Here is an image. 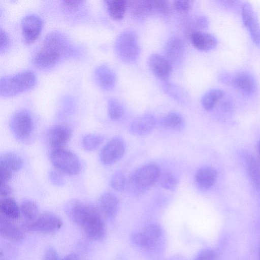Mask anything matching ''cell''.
<instances>
[{
	"label": "cell",
	"mask_w": 260,
	"mask_h": 260,
	"mask_svg": "<svg viewBox=\"0 0 260 260\" xmlns=\"http://www.w3.org/2000/svg\"><path fill=\"white\" fill-rule=\"evenodd\" d=\"M148 64L152 74L161 80H167L171 74L172 63L164 55L152 54L149 57Z\"/></svg>",
	"instance_id": "13"
},
{
	"label": "cell",
	"mask_w": 260,
	"mask_h": 260,
	"mask_svg": "<svg viewBox=\"0 0 260 260\" xmlns=\"http://www.w3.org/2000/svg\"><path fill=\"white\" fill-rule=\"evenodd\" d=\"M96 210V207L76 199H73L68 201L64 206V211L67 216L73 222L80 226Z\"/></svg>",
	"instance_id": "8"
},
{
	"label": "cell",
	"mask_w": 260,
	"mask_h": 260,
	"mask_svg": "<svg viewBox=\"0 0 260 260\" xmlns=\"http://www.w3.org/2000/svg\"><path fill=\"white\" fill-rule=\"evenodd\" d=\"M156 125V119L150 113L145 114L134 120L130 125V131L134 135L143 136L148 135Z\"/></svg>",
	"instance_id": "17"
},
{
	"label": "cell",
	"mask_w": 260,
	"mask_h": 260,
	"mask_svg": "<svg viewBox=\"0 0 260 260\" xmlns=\"http://www.w3.org/2000/svg\"><path fill=\"white\" fill-rule=\"evenodd\" d=\"M151 14L167 15L170 12V6L166 1H149Z\"/></svg>",
	"instance_id": "37"
},
{
	"label": "cell",
	"mask_w": 260,
	"mask_h": 260,
	"mask_svg": "<svg viewBox=\"0 0 260 260\" xmlns=\"http://www.w3.org/2000/svg\"><path fill=\"white\" fill-rule=\"evenodd\" d=\"M258 151L259 160H260V140L259 141L258 143Z\"/></svg>",
	"instance_id": "48"
},
{
	"label": "cell",
	"mask_w": 260,
	"mask_h": 260,
	"mask_svg": "<svg viewBox=\"0 0 260 260\" xmlns=\"http://www.w3.org/2000/svg\"><path fill=\"white\" fill-rule=\"evenodd\" d=\"M72 131L64 125H56L50 128L46 135L48 144L54 149L62 148L71 139Z\"/></svg>",
	"instance_id": "14"
},
{
	"label": "cell",
	"mask_w": 260,
	"mask_h": 260,
	"mask_svg": "<svg viewBox=\"0 0 260 260\" xmlns=\"http://www.w3.org/2000/svg\"><path fill=\"white\" fill-rule=\"evenodd\" d=\"M232 83L241 91L247 94L253 93L255 89L254 80L246 73L237 74L233 78Z\"/></svg>",
	"instance_id": "24"
},
{
	"label": "cell",
	"mask_w": 260,
	"mask_h": 260,
	"mask_svg": "<svg viewBox=\"0 0 260 260\" xmlns=\"http://www.w3.org/2000/svg\"><path fill=\"white\" fill-rule=\"evenodd\" d=\"M125 149L124 141L120 138H114L101 149L99 154L100 160L104 165H112L122 157Z\"/></svg>",
	"instance_id": "10"
},
{
	"label": "cell",
	"mask_w": 260,
	"mask_h": 260,
	"mask_svg": "<svg viewBox=\"0 0 260 260\" xmlns=\"http://www.w3.org/2000/svg\"><path fill=\"white\" fill-rule=\"evenodd\" d=\"M43 27L41 18L36 14L25 16L21 21L22 33L27 44L34 42L39 37Z\"/></svg>",
	"instance_id": "12"
},
{
	"label": "cell",
	"mask_w": 260,
	"mask_h": 260,
	"mask_svg": "<svg viewBox=\"0 0 260 260\" xmlns=\"http://www.w3.org/2000/svg\"><path fill=\"white\" fill-rule=\"evenodd\" d=\"M115 52L124 62L130 63L138 58L140 47L135 34L131 31L121 33L115 43Z\"/></svg>",
	"instance_id": "4"
},
{
	"label": "cell",
	"mask_w": 260,
	"mask_h": 260,
	"mask_svg": "<svg viewBox=\"0 0 260 260\" xmlns=\"http://www.w3.org/2000/svg\"><path fill=\"white\" fill-rule=\"evenodd\" d=\"M160 173L157 164H146L131 174L127 180L126 189L136 194L144 193L158 181Z\"/></svg>",
	"instance_id": "2"
},
{
	"label": "cell",
	"mask_w": 260,
	"mask_h": 260,
	"mask_svg": "<svg viewBox=\"0 0 260 260\" xmlns=\"http://www.w3.org/2000/svg\"><path fill=\"white\" fill-rule=\"evenodd\" d=\"M49 178L52 183L56 186H61L64 183V178L60 171L54 170L50 171Z\"/></svg>",
	"instance_id": "40"
},
{
	"label": "cell",
	"mask_w": 260,
	"mask_h": 260,
	"mask_svg": "<svg viewBox=\"0 0 260 260\" xmlns=\"http://www.w3.org/2000/svg\"><path fill=\"white\" fill-rule=\"evenodd\" d=\"M217 253L211 249H205L202 250L196 257L194 260H218Z\"/></svg>",
	"instance_id": "38"
},
{
	"label": "cell",
	"mask_w": 260,
	"mask_h": 260,
	"mask_svg": "<svg viewBox=\"0 0 260 260\" xmlns=\"http://www.w3.org/2000/svg\"><path fill=\"white\" fill-rule=\"evenodd\" d=\"M50 159L58 171L68 175H77L81 170L80 159L68 150L62 148L53 150L50 153Z\"/></svg>",
	"instance_id": "5"
},
{
	"label": "cell",
	"mask_w": 260,
	"mask_h": 260,
	"mask_svg": "<svg viewBox=\"0 0 260 260\" xmlns=\"http://www.w3.org/2000/svg\"><path fill=\"white\" fill-rule=\"evenodd\" d=\"M0 233L4 237L13 241H20L23 238V232L12 220L2 215L0 218Z\"/></svg>",
	"instance_id": "22"
},
{
	"label": "cell",
	"mask_w": 260,
	"mask_h": 260,
	"mask_svg": "<svg viewBox=\"0 0 260 260\" xmlns=\"http://www.w3.org/2000/svg\"><path fill=\"white\" fill-rule=\"evenodd\" d=\"M166 92L172 98L180 102H184L187 99V93L179 86L172 84L167 83L165 85Z\"/></svg>",
	"instance_id": "36"
},
{
	"label": "cell",
	"mask_w": 260,
	"mask_h": 260,
	"mask_svg": "<svg viewBox=\"0 0 260 260\" xmlns=\"http://www.w3.org/2000/svg\"><path fill=\"white\" fill-rule=\"evenodd\" d=\"M71 47L68 38L62 33L53 31L45 37L41 48L32 59L34 66L41 70H47L70 53Z\"/></svg>",
	"instance_id": "1"
},
{
	"label": "cell",
	"mask_w": 260,
	"mask_h": 260,
	"mask_svg": "<svg viewBox=\"0 0 260 260\" xmlns=\"http://www.w3.org/2000/svg\"><path fill=\"white\" fill-rule=\"evenodd\" d=\"M184 121L181 115L177 113L171 112L161 119L160 124L165 128L179 129L183 127Z\"/></svg>",
	"instance_id": "30"
},
{
	"label": "cell",
	"mask_w": 260,
	"mask_h": 260,
	"mask_svg": "<svg viewBox=\"0 0 260 260\" xmlns=\"http://www.w3.org/2000/svg\"><path fill=\"white\" fill-rule=\"evenodd\" d=\"M80 227L86 236L92 240H103L106 234L104 218L98 210Z\"/></svg>",
	"instance_id": "11"
},
{
	"label": "cell",
	"mask_w": 260,
	"mask_h": 260,
	"mask_svg": "<svg viewBox=\"0 0 260 260\" xmlns=\"http://www.w3.org/2000/svg\"><path fill=\"white\" fill-rule=\"evenodd\" d=\"M191 2L190 1H175L174 6L178 12L181 13H186L191 8Z\"/></svg>",
	"instance_id": "39"
},
{
	"label": "cell",
	"mask_w": 260,
	"mask_h": 260,
	"mask_svg": "<svg viewBox=\"0 0 260 260\" xmlns=\"http://www.w3.org/2000/svg\"><path fill=\"white\" fill-rule=\"evenodd\" d=\"M216 178V172L209 166H204L200 168L194 176L197 185L203 190L210 188L215 183Z\"/></svg>",
	"instance_id": "20"
},
{
	"label": "cell",
	"mask_w": 260,
	"mask_h": 260,
	"mask_svg": "<svg viewBox=\"0 0 260 260\" xmlns=\"http://www.w3.org/2000/svg\"><path fill=\"white\" fill-rule=\"evenodd\" d=\"M190 41L193 46L201 51H209L217 45L216 38L211 34L201 31H195L190 36Z\"/></svg>",
	"instance_id": "21"
},
{
	"label": "cell",
	"mask_w": 260,
	"mask_h": 260,
	"mask_svg": "<svg viewBox=\"0 0 260 260\" xmlns=\"http://www.w3.org/2000/svg\"><path fill=\"white\" fill-rule=\"evenodd\" d=\"M43 260H59L56 250L52 247H48L45 251Z\"/></svg>",
	"instance_id": "43"
},
{
	"label": "cell",
	"mask_w": 260,
	"mask_h": 260,
	"mask_svg": "<svg viewBox=\"0 0 260 260\" xmlns=\"http://www.w3.org/2000/svg\"><path fill=\"white\" fill-rule=\"evenodd\" d=\"M13 173L6 168L0 166L1 184L7 183L13 176Z\"/></svg>",
	"instance_id": "42"
},
{
	"label": "cell",
	"mask_w": 260,
	"mask_h": 260,
	"mask_svg": "<svg viewBox=\"0 0 260 260\" xmlns=\"http://www.w3.org/2000/svg\"><path fill=\"white\" fill-rule=\"evenodd\" d=\"M94 79L98 85L106 90L112 89L116 82V76L113 71L104 64L99 66L95 69Z\"/></svg>",
	"instance_id": "19"
},
{
	"label": "cell",
	"mask_w": 260,
	"mask_h": 260,
	"mask_svg": "<svg viewBox=\"0 0 260 260\" xmlns=\"http://www.w3.org/2000/svg\"><path fill=\"white\" fill-rule=\"evenodd\" d=\"M127 180L121 171H118L113 174L110 179V186L115 190L122 192L127 187Z\"/></svg>",
	"instance_id": "35"
},
{
	"label": "cell",
	"mask_w": 260,
	"mask_h": 260,
	"mask_svg": "<svg viewBox=\"0 0 260 260\" xmlns=\"http://www.w3.org/2000/svg\"><path fill=\"white\" fill-rule=\"evenodd\" d=\"M108 113L109 118L113 120H118L122 117L123 108L119 101L114 98L108 100Z\"/></svg>",
	"instance_id": "34"
},
{
	"label": "cell",
	"mask_w": 260,
	"mask_h": 260,
	"mask_svg": "<svg viewBox=\"0 0 260 260\" xmlns=\"http://www.w3.org/2000/svg\"><path fill=\"white\" fill-rule=\"evenodd\" d=\"M158 181L162 188L169 190L176 189L179 182L177 178L168 172L161 173Z\"/></svg>",
	"instance_id": "33"
},
{
	"label": "cell",
	"mask_w": 260,
	"mask_h": 260,
	"mask_svg": "<svg viewBox=\"0 0 260 260\" xmlns=\"http://www.w3.org/2000/svg\"><path fill=\"white\" fill-rule=\"evenodd\" d=\"M61 260H79V258L76 254L71 253L65 256Z\"/></svg>",
	"instance_id": "47"
},
{
	"label": "cell",
	"mask_w": 260,
	"mask_h": 260,
	"mask_svg": "<svg viewBox=\"0 0 260 260\" xmlns=\"http://www.w3.org/2000/svg\"><path fill=\"white\" fill-rule=\"evenodd\" d=\"M243 23L248 29L251 37L256 44L260 43V25L251 6L245 3L242 6Z\"/></svg>",
	"instance_id": "15"
},
{
	"label": "cell",
	"mask_w": 260,
	"mask_h": 260,
	"mask_svg": "<svg viewBox=\"0 0 260 260\" xmlns=\"http://www.w3.org/2000/svg\"><path fill=\"white\" fill-rule=\"evenodd\" d=\"M196 24L199 28L204 29L208 26L209 21L206 17L201 16L196 19Z\"/></svg>",
	"instance_id": "46"
},
{
	"label": "cell",
	"mask_w": 260,
	"mask_h": 260,
	"mask_svg": "<svg viewBox=\"0 0 260 260\" xmlns=\"http://www.w3.org/2000/svg\"><path fill=\"white\" fill-rule=\"evenodd\" d=\"M81 3V1H64L62 5L69 11H73L76 10Z\"/></svg>",
	"instance_id": "44"
},
{
	"label": "cell",
	"mask_w": 260,
	"mask_h": 260,
	"mask_svg": "<svg viewBox=\"0 0 260 260\" xmlns=\"http://www.w3.org/2000/svg\"><path fill=\"white\" fill-rule=\"evenodd\" d=\"M10 44V38L7 33L2 29L0 31V52H5Z\"/></svg>",
	"instance_id": "41"
},
{
	"label": "cell",
	"mask_w": 260,
	"mask_h": 260,
	"mask_svg": "<svg viewBox=\"0 0 260 260\" xmlns=\"http://www.w3.org/2000/svg\"><path fill=\"white\" fill-rule=\"evenodd\" d=\"M132 15L137 19H142L151 15L149 1H132L127 2Z\"/></svg>",
	"instance_id": "28"
},
{
	"label": "cell",
	"mask_w": 260,
	"mask_h": 260,
	"mask_svg": "<svg viewBox=\"0 0 260 260\" xmlns=\"http://www.w3.org/2000/svg\"><path fill=\"white\" fill-rule=\"evenodd\" d=\"M259 260H260V253H259Z\"/></svg>",
	"instance_id": "49"
},
{
	"label": "cell",
	"mask_w": 260,
	"mask_h": 260,
	"mask_svg": "<svg viewBox=\"0 0 260 260\" xmlns=\"http://www.w3.org/2000/svg\"><path fill=\"white\" fill-rule=\"evenodd\" d=\"M20 212L28 221H32L39 216V207L34 201L25 200L20 206Z\"/></svg>",
	"instance_id": "31"
},
{
	"label": "cell",
	"mask_w": 260,
	"mask_h": 260,
	"mask_svg": "<svg viewBox=\"0 0 260 260\" xmlns=\"http://www.w3.org/2000/svg\"><path fill=\"white\" fill-rule=\"evenodd\" d=\"M164 52L165 57L172 63L179 62L182 59L185 52V46L183 41L178 37L170 38L166 43Z\"/></svg>",
	"instance_id": "18"
},
{
	"label": "cell",
	"mask_w": 260,
	"mask_h": 260,
	"mask_svg": "<svg viewBox=\"0 0 260 260\" xmlns=\"http://www.w3.org/2000/svg\"><path fill=\"white\" fill-rule=\"evenodd\" d=\"M225 92L220 89H214L206 93L202 98L201 103L205 109L210 110L224 95Z\"/></svg>",
	"instance_id": "29"
},
{
	"label": "cell",
	"mask_w": 260,
	"mask_h": 260,
	"mask_svg": "<svg viewBox=\"0 0 260 260\" xmlns=\"http://www.w3.org/2000/svg\"><path fill=\"white\" fill-rule=\"evenodd\" d=\"M104 138L99 135L88 134L82 140V145L84 150L92 151L98 148L104 142Z\"/></svg>",
	"instance_id": "32"
},
{
	"label": "cell",
	"mask_w": 260,
	"mask_h": 260,
	"mask_svg": "<svg viewBox=\"0 0 260 260\" xmlns=\"http://www.w3.org/2000/svg\"><path fill=\"white\" fill-rule=\"evenodd\" d=\"M1 215L14 220L17 219L21 214L20 206L11 197L2 198L0 201Z\"/></svg>",
	"instance_id": "23"
},
{
	"label": "cell",
	"mask_w": 260,
	"mask_h": 260,
	"mask_svg": "<svg viewBox=\"0 0 260 260\" xmlns=\"http://www.w3.org/2000/svg\"><path fill=\"white\" fill-rule=\"evenodd\" d=\"M1 185V197L3 198L8 197L13 192L12 188L7 183H2Z\"/></svg>",
	"instance_id": "45"
},
{
	"label": "cell",
	"mask_w": 260,
	"mask_h": 260,
	"mask_svg": "<svg viewBox=\"0 0 260 260\" xmlns=\"http://www.w3.org/2000/svg\"><path fill=\"white\" fill-rule=\"evenodd\" d=\"M36 83L35 74L25 70L5 76L0 80V94L4 97L15 96L32 88Z\"/></svg>",
	"instance_id": "3"
},
{
	"label": "cell",
	"mask_w": 260,
	"mask_h": 260,
	"mask_svg": "<svg viewBox=\"0 0 260 260\" xmlns=\"http://www.w3.org/2000/svg\"><path fill=\"white\" fill-rule=\"evenodd\" d=\"M11 130L18 139L28 138L32 133L34 122L31 114L27 110H21L16 112L10 122Z\"/></svg>",
	"instance_id": "9"
},
{
	"label": "cell",
	"mask_w": 260,
	"mask_h": 260,
	"mask_svg": "<svg viewBox=\"0 0 260 260\" xmlns=\"http://www.w3.org/2000/svg\"><path fill=\"white\" fill-rule=\"evenodd\" d=\"M109 15L115 20L122 19L127 7V2L123 0L105 1Z\"/></svg>",
	"instance_id": "26"
},
{
	"label": "cell",
	"mask_w": 260,
	"mask_h": 260,
	"mask_svg": "<svg viewBox=\"0 0 260 260\" xmlns=\"http://www.w3.org/2000/svg\"><path fill=\"white\" fill-rule=\"evenodd\" d=\"M62 224V221L58 215L46 212L39 215L34 220L26 222L23 228L29 232L50 233L59 230Z\"/></svg>",
	"instance_id": "6"
},
{
	"label": "cell",
	"mask_w": 260,
	"mask_h": 260,
	"mask_svg": "<svg viewBox=\"0 0 260 260\" xmlns=\"http://www.w3.org/2000/svg\"><path fill=\"white\" fill-rule=\"evenodd\" d=\"M247 170L254 187L260 191V165L254 157L247 155L246 158Z\"/></svg>",
	"instance_id": "27"
},
{
	"label": "cell",
	"mask_w": 260,
	"mask_h": 260,
	"mask_svg": "<svg viewBox=\"0 0 260 260\" xmlns=\"http://www.w3.org/2000/svg\"><path fill=\"white\" fill-rule=\"evenodd\" d=\"M23 165V161L22 158L14 152L5 153L0 157V166L6 168L13 173L19 171Z\"/></svg>",
	"instance_id": "25"
},
{
	"label": "cell",
	"mask_w": 260,
	"mask_h": 260,
	"mask_svg": "<svg viewBox=\"0 0 260 260\" xmlns=\"http://www.w3.org/2000/svg\"><path fill=\"white\" fill-rule=\"evenodd\" d=\"M162 234V230L160 225L151 223L132 233L131 240L139 247L150 248L157 243Z\"/></svg>",
	"instance_id": "7"
},
{
	"label": "cell",
	"mask_w": 260,
	"mask_h": 260,
	"mask_svg": "<svg viewBox=\"0 0 260 260\" xmlns=\"http://www.w3.org/2000/svg\"><path fill=\"white\" fill-rule=\"evenodd\" d=\"M96 208L104 218L113 219L118 213V199L112 193L105 192L99 198Z\"/></svg>",
	"instance_id": "16"
}]
</instances>
